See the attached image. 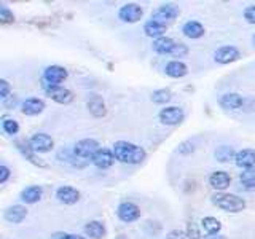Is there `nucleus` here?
Segmentation results:
<instances>
[{"label":"nucleus","instance_id":"2eb2a0df","mask_svg":"<svg viewBox=\"0 0 255 239\" xmlns=\"http://www.w3.org/2000/svg\"><path fill=\"white\" fill-rule=\"evenodd\" d=\"M117 158L114 155V150L112 148H106V147H101L98 150V153H96L91 159V163L98 167V169H109V167H112L115 164Z\"/></svg>","mask_w":255,"mask_h":239},{"label":"nucleus","instance_id":"a18cd8bd","mask_svg":"<svg viewBox=\"0 0 255 239\" xmlns=\"http://www.w3.org/2000/svg\"><path fill=\"white\" fill-rule=\"evenodd\" d=\"M252 43H254V45H255V34H254V35H252Z\"/></svg>","mask_w":255,"mask_h":239},{"label":"nucleus","instance_id":"412c9836","mask_svg":"<svg viewBox=\"0 0 255 239\" xmlns=\"http://www.w3.org/2000/svg\"><path fill=\"white\" fill-rule=\"evenodd\" d=\"M188 66L182 59H171L164 66V74L169 78H183L188 75Z\"/></svg>","mask_w":255,"mask_h":239},{"label":"nucleus","instance_id":"2f4dec72","mask_svg":"<svg viewBox=\"0 0 255 239\" xmlns=\"http://www.w3.org/2000/svg\"><path fill=\"white\" fill-rule=\"evenodd\" d=\"M2 131L6 135H11V137H14V135L19 132V123L16 121L14 118L2 117Z\"/></svg>","mask_w":255,"mask_h":239},{"label":"nucleus","instance_id":"7c9ffc66","mask_svg":"<svg viewBox=\"0 0 255 239\" xmlns=\"http://www.w3.org/2000/svg\"><path fill=\"white\" fill-rule=\"evenodd\" d=\"M239 183L246 190H255V169H244L239 172Z\"/></svg>","mask_w":255,"mask_h":239},{"label":"nucleus","instance_id":"0eeeda50","mask_svg":"<svg viewBox=\"0 0 255 239\" xmlns=\"http://www.w3.org/2000/svg\"><path fill=\"white\" fill-rule=\"evenodd\" d=\"M142 215L140 207L132 201H122L117 206V217L123 223H132L137 222Z\"/></svg>","mask_w":255,"mask_h":239},{"label":"nucleus","instance_id":"e433bc0d","mask_svg":"<svg viewBox=\"0 0 255 239\" xmlns=\"http://www.w3.org/2000/svg\"><path fill=\"white\" fill-rule=\"evenodd\" d=\"M188 53H190L188 46H187L185 43L177 42V45H175V50H174V53H172V58H177V59L185 58V56H187Z\"/></svg>","mask_w":255,"mask_h":239},{"label":"nucleus","instance_id":"c03bdc74","mask_svg":"<svg viewBox=\"0 0 255 239\" xmlns=\"http://www.w3.org/2000/svg\"><path fill=\"white\" fill-rule=\"evenodd\" d=\"M115 239H128V238H126L125 235H118V236H117Z\"/></svg>","mask_w":255,"mask_h":239},{"label":"nucleus","instance_id":"79ce46f5","mask_svg":"<svg viewBox=\"0 0 255 239\" xmlns=\"http://www.w3.org/2000/svg\"><path fill=\"white\" fill-rule=\"evenodd\" d=\"M2 102H3V107H5V109L11 110L13 107H16V106H18V98H16L14 94H11L10 98H8V99H5V101H2Z\"/></svg>","mask_w":255,"mask_h":239},{"label":"nucleus","instance_id":"bb28decb","mask_svg":"<svg viewBox=\"0 0 255 239\" xmlns=\"http://www.w3.org/2000/svg\"><path fill=\"white\" fill-rule=\"evenodd\" d=\"M43 196V188L40 185H29L21 190L19 199L24 204H37Z\"/></svg>","mask_w":255,"mask_h":239},{"label":"nucleus","instance_id":"ea45409f","mask_svg":"<svg viewBox=\"0 0 255 239\" xmlns=\"http://www.w3.org/2000/svg\"><path fill=\"white\" fill-rule=\"evenodd\" d=\"M11 177V169L6 164H0V183H6Z\"/></svg>","mask_w":255,"mask_h":239},{"label":"nucleus","instance_id":"4c0bfd02","mask_svg":"<svg viewBox=\"0 0 255 239\" xmlns=\"http://www.w3.org/2000/svg\"><path fill=\"white\" fill-rule=\"evenodd\" d=\"M243 16H244L246 22L254 24V26H255V5L246 6V8H244V11H243Z\"/></svg>","mask_w":255,"mask_h":239},{"label":"nucleus","instance_id":"4468645a","mask_svg":"<svg viewBox=\"0 0 255 239\" xmlns=\"http://www.w3.org/2000/svg\"><path fill=\"white\" fill-rule=\"evenodd\" d=\"M80 191L75 187H70V185H61L56 188V199L61 203V204H66V206H74L80 201Z\"/></svg>","mask_w":255,"mask_h":239},{"label":"nucleus","instance_id":"6ab92c4d","mask_svg":"<svg viewBox=\"0 0 255 239\" xmlns=\"http://www.w3.org/2000/svg\"><path fill=\"white\" fill-rule=\"evenodd\" d=\"M209 185L215 191H227L231 185V175L227 171H214L209 175Z\"/></svg>","mask_w":255,"mask_h":239},{"label":"nucleus","instance_id":"c9c22d12","mask_svg":"<svg viewBox=\"0 0 255 239\" xmlns=\"http://www.w3.org/2000/svg\"><path fill=\"white\" fill-rule=\"evenodd\" d=\"M177 151L180 155H191L195 151V143L191 140H183L182 143H179Z\"/></svg>","mask_w":255,"mask_h":239},{"label":"nucleus","instance_id":"1a4fd4ad","mask_svg":"<svg viewBox=\"0 0 255 239\" xmlns=\"http://www.w3.org/2000/svg\"><path fill=\"white\" fill-rule=\"evenodd\" d=\"M180 16V6L175 3H161L159 6H156L153 11H151L150 19H155L159 22H169L177 19Z\"/></svg>","mask_w":255,"mask_h":239},{"label":"nucleus","instance_id":"5701e85b","mask_svg":"<svg viewBox=\"0 0 255 239\" xmlns=\"http://www.w3.org/2000/svg\"><path fill=\"white\" fill-rule=\"evenodd\" d=\"M182 34L190 40H198L204 37L206 34V27L203 26V22H199L196 19H190L187 22H183L182 26Z\"/></svg>","mask_w":255,"mask_h":239},{"label":"nucleus","instance_id":"dca6fc26","mask_svg":"<svg viewBox=\"0 0 255 239\" xmlns=\"http://www.w3.org/2000/svg\"><path fill=\"white\" fill-rule=\"evenodd\" d=\"M27 214H29V211L24 204H13V206H8L3 211V219L8 223L19 225V223L27 217Z\"/></svg>","mask_w":255,"mask_h":239},{"label":"nucleus","instance_id":"4be33fe9","mask_svg":"<svg viewBox=\"0 0 255 239\" xmlns=\"http://www.w3.org/2000/svg\"><path fill=\"white\" fill-rule=\"evenodd\" d=\"M56 159H59L62 163H67L74 167H85L86 164H90V161H85L74 151V148H61L58 153H56Z\"/></svg>","mask_w":255,"mask_h":239},{"label":"nucleus","instance_id":"a19ab883","mask_svg":"<svg viewBox=\"0 0 255 239\" xmlns=\"http://www.w3.org/2000/svg\"><path fill=\"white\" fill-rule=\"evenodd\" d=\"M51 239H86L85 236L80 235H72V233H64V231H58L51 236Z\"/></svg>","mask_w":255,"mask_h":239},{"label":"nucleus","instance_id":"f257e3e1","mask_svg":"<svg viewBox=\"0 0 255 239\" xmlns=\"http://www.w3.org/2000/svg\"><path fill=\"white\" fill-rule=\"evenodd\" d=\"M112 150H114L117 161L128 164V166H137L145 161V158H147L145 148L128 140H117L114 143V147H112Z\"/></svg>","mask_w":255,"mask_h":239},{"label":"nucleus","instance_id":"20e7f679","mask_svg":"<svg viewBox=\"0 0 255 239\" xmlns=\"http://www.w3.org/2000/svg\"><path fill=\"white\" fill-rule=\"evenodd\" d=\"M74 148V151L77 153V156H80L82 159H85V161H90L93 156L98 153V150L101 148V143L93 139V137H85V139H80L75 142V145L72 147Z\"/></svg>","mask_w":255,"mask_h":239},{"label":"nucleus","instance_id":"ddd939ff","mask_svg":"<svg viewBox=\"0 0 255 239\" xmlns=\"http://www.w3.org/2000/svg\"><path fill=\"white\" fill-rule=\"evenodd\" d=\"M45 109H46V104L40 98H27L19 104L21 114L26 117H37L40 114H43Z\"/></svg>","mask_w":255,"mask_h":239},{"label":"nucleus","instance_id":"423d86ee","mask_svg":"<svg viewBox=\"0 0 255 239\" xmlns=\"http://www.w3.org/2000/svg\"><path fill=\"white\" fill-rule=\"evenodd\" d=\"M241 59V51L235 45H222L214 51V61L220 66H228Z\"/></svg>","mask_w":255,"mask_h":239},{"label":"nucleus","instance_id":"7ed1b4c3","mask_svg":"<svg viewBox=\"0 0 255 239\" xmlns=\"http://www.w3.org/2000/svg\"><path fill=\"white\" fill-rule=\"evenodd\" d=\"M69 77V70L59 66V64H51V66H46L43 69V74H42V88L46 90V88H51V86H61V83H64Z\"/></svg>","mask_w":255,"mask_h":239},{"label":"nucleus","instance_id":"f704fd0d","mask_svg":"<svg viewBox=\"0 0 255 239\" xmlns=\"http://www.w3.org/2000/svg\"><path fill=\"white\" fill-rule=\"evenodd\" d=\"M11 91H13V88L10 82H8L6 78H0V99L2 101L8 99L11 96Z\"/></svg>","mask_w":255,"mask_h":239},{"label":"nucleus","instance_id":"b1692460","mask_svg":"<svg viewBox=\"0 0 255 239\" xmlns=\"http://www.w3.org/2000/svg\"><path fill=\"white\" fill-rule=\"evenodd\" d=\"M86 107L94 118H102L107 114L106 102H104V99L99 94H90V98L86 101Z\"/></svg>","mask_w":255,"mask_h":239},{"label":"nucleus","instance_id":"9d476101","mask_svg":"<svg viewBox=\"0 0 255 239\" xmlns=\"http://www.w3.org/2000/svg\"><path fill=\"white\" fill-rule=\"evenodd\" d=\"M14 147L18 148V151L22 155V158H26L30 164H34V166H37V167H46V166H48V164L43 161V159L38 156V153H35L34 148L30 147V142H29V140L16 139V140H14Z\"/></svg>","mask_w":255,"mask_h":239},{"label":"nucleus","instance_id":"473e14b6","mask_svg":"<svg viewBox=\"0 0 255 239\" xmlns=\"http://www.w3.org/2000/svg\"><path fill=\"white\" fill-rule=\"evenodd\" d=\"M14 21L16 18H14V13L11 11V8L3 3L0 5V24H2V26H8V24H13Z\"/></svg>","mask_w":255,"mask_h":239},{"label":"nucleus","instance_id":"f03ea898","mask_svg":"<svg viewBox=\"0 0 255 239\" xmlns=\"http://www.w3.org/2000/svg\"><path fill=\"white\" fill-rule=\"evenodd\" d=\"M211 203L215 207H219L220 211L228 214H239L246 211L247 207V203L243 196L235 193H227V191H215L211 198Z\"/></svg>","mask_w":255,"mask_h":239},{"label":"nucleus","instance_id":"58836bf2","mask_svg":"<svg viewBox=\"0 0 255 239\" xmlns=\"http://www.w3.org/2000/svg\"><path fill=\"white\" fill-rule=\"evenodd\" d=\"M164 239H188V236H187V233H185V230L175 228V230H171L169 233L166 235Z\"/></svg>","mask_w":255,"mask_h":239},{"label":"nucleus","instance_id":"aec40b11","mask_svg":"<svg viewBox=\"0 0 255 239\" xmlns=\"http://www.w3.org/2000/svg\"><path fill=\"white\" fill-rule=\"evenodd\" d=\"M166 32H167V24L164 22H159L155 19H147L143 22V34H145L148 38H161L166 37Z\"/></svg>","mask_w":255,"mask_h":239},{"label":"nucleus","instance_id":"a211bd4d","mask_svg":"<svg viewBox=\"0 0 255 239\" xmlns=\"http://www.w3.org/2000/svg\"><path fill=\"white\" fill-rule=\"evenodd\" d=\"M246 99L239 93H225L220 96L219 106L223 110H239L244 106Z\"/></svg>","mask_w":255,"mask_h":239},{"label":"nucleus","instance_id":"9b49d317","mask_svg":"<svg viewBox=\"0 0 255 239\" xmlns=\"http://www.w3.org/2000/svg\"><path fill=\"white\" fill-rule=\"evenodd\" d=\"M30 147L34 148L35 153H48L54 148V139L51 137L50 134L46 132H35L30 135Z\"/></svg>","mask_w":255,"mask_h":239},{"label":"nucleus","instance_id":"c85d7f7f","mask_svg":"<svg viewBox=\"0 0 255 239\" xmlns=\"http://www.w3.org/2000/svg\"><path fill=\"white\" fill-rule=\"evenodd\" d=\"M201 228L206 231V235H219L222 231V223L219 219L212 217V215H207V217L201 219Z\"/></svg>","mask_w":255,"mask_h":239},{"label":"nucleus","instance_id":"6e6552de","mask_svg":"<svg viewBox=\"0 0 255 239\" xmlns=\"http://www.w3.org/2000/svg\"><path fill=\"white\" fill-rule=\"evenodd\" d=\"M143 18V8L139 3H125L118 8V19L126 24H135Z\"/></svg>","mask_w":255,"mask_h":239},{"label":"nucleus","instance_id":"f3484780","mask_svg":"<svg viewBox=\"0 0 255 239\" xmlns=\"http://www.w3.org/2000/svg\"><path fill=\"white\" fill-rule=\"evenodd\" d=\"M235 164L241 171L244 169H255V148H243L238 150Z\"/></svg>","mask_w":255,"mask_h":239},{"label":"nucleus","instance_id":"393cba45","mask_svg":"<svg viewBox=\"0 0 255 239\" xmlns=\"http://www.w3.org/2000/svg\"><path fill=\"white\" fill-rule=\"evenodd\" d=\"M85 235L90 239H104L107 236V228L101 220H90L85 223L83 227Z\"/></svg>","mask_w":255,"mask_h":239},{"label":"nucleus","instance_id":"cd10ccee","mask_svg":"<svg viewBox=\"0 0 255 239\" xmlns=\"http://www.w3.org/2000/svg\"><path fill=\"white\" fill-rule=\"evenodd\" d=\"M236 153H238V150H235V147L219 145L214 150V158H215V161H219V163H230V161H235Z\"/></svg>","mask_w":255,"mask_h":239},{"label":"nucleus","instance_id":"72a5a7b5","mask_svg":"<svg viewBox=\"0 0 255 239\" xmlns=\"http://www.w3.org/2000/svg\"><path fill=\"white\" fill-rule=\"evenodd\" d=\"M185 233H187L188 239H203L201 238V225L198 227L195 222H188L187 223Z\"/></svg>","mask_w":255,"mask_h":239},{"label":"nucleus","instance_id":"f8f14e48","mask_svg":"<svg viewBox=\"0 0 255 239\" xmlns=\"http://www.w3.org/2000/svg\"><path fill=\"white\" fill-rule=\"evenodd\" d=\"M45 94L50 98L51 101H54L56 104H61V106H67L72 101L75 99V94L74 91H70L69 88L66 86H51V88H46L43 90Z\"/></svg>","mask_w":255,"mask_h":239},{"label":"nucleus","instance_id":"a878e982","mask_svg":"<svg viewBox=\"0 0 255 239\" xmlns=\"http://www.w3.org/2000/svg\"><path fill=\"white\" fill-rule=\"evenodd\" d=\"M175 45H177V42H175L174 38L171 37H161V38H156L153 40V45H151V48H153V51L156 54H161V56H172L174 50H175Z\"/></svg>","mask_w":255,"mask_h":239},{"label":"nucleus","instance_id":"c756f323","mask_svg":"<svg viewBox=\"0 0 255 239\" xmlns=\"http://www.w3.org/2000/svg\"><path fill=\"white\" fill-rule=\"evenodd\" d=\"M151 102L156 104V106H164L166 104H169L171 99H172V93L169 90H166V88H161V90H155L151 93Z\"/></svg>","mask_w":255,"mask_h":239},{"label":"nucleus","instance_id":"37998d69","mask_svg":"<svg viewBox=\"0 0 255 239\" xmlns=\"http://www.w3.org/2000/svg\"><path fill=\"white\" fill-rule=\"evenodd\" d=\"M203 239H228V238L225 235L219 233V235H206V236H203Z\"/></svg>","mask_w":255,"mask_h":239},{"label":"nucleus","instance_id":"39448f33","mask_svg":"<svg viewBox=\"0 0 255 239\" xmlns=\"http://www.w3.org/2000/svg\"><path fill=\"white\" fill-rule=\"evenodd\" d=\"M158 120L164 126H177L185 120V112L177 106H166L158 112Z\"/></svg>","mask_w":255,"mask_h":239}]
</instances>
